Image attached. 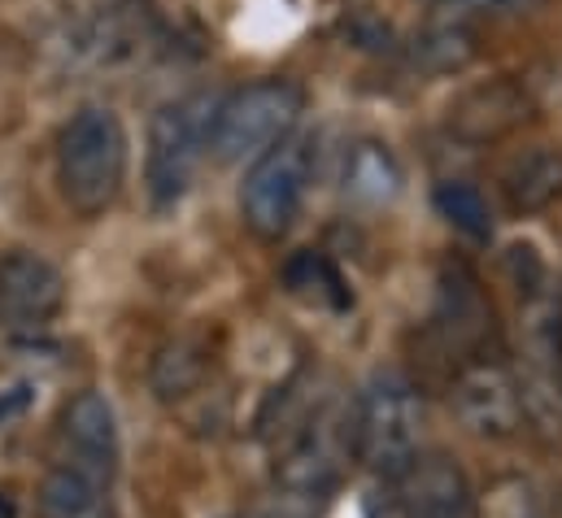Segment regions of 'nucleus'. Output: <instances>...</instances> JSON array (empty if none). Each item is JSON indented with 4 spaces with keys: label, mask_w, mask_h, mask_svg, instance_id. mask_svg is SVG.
Here are the masks:
<instances>
[{
    "label": "nucleus",
    "mask_w": 562,
    "mask_h": 518,
    "mask_svg": "<svg viewBox=\"0 0 562 518\" xmlns=\"http://www.w3.org/2000/svg\"><path fill=\"white\" fill-rule=\"evenodd\" d=\"M26 405H31V384H9V388L0 392V423L18 418Z\"/></svg>",
    "instance_id": "6ab92c4d"
},
{
    "label": "nucleus",
    "mask_w": 562,
    "mask_h": 518,
    "mask_svg": "<svg viewBox=\"0 0 562 518\" xmlns=\"http://www.w3.org/2000/svg\"><path fill=\"white\" fill-rule=\"evenodd\" d=\"M431 205H436V214H440L458 236H467V240H475V245H488V240H493V210H488V201H484V192H480L475 183L445 179V183H436Z\"/></svg>",
    "instance_id": "2eb2a0df"
},
{
    "label": "nucleus",
    "mask_w": 562,
    "mask_h": 518,
    "mask_svg": "<svg viewBox=\"0 0 562 518\" xmlns=\"http://www.w3.org/2000/svg\"><path fill=\"white\" fill-rule=\"evenodd\" d=\"M423 4L445 9V13H519L532 0H423Z\"/></svg>",
    "instance_id": "a211bd4d"
},
{
    "label": "nucleus",
    "mask_w": 562,
    "mask_h": 518,
    "mask_svg": "<svg viewBox=\"0 0 562 518\" xmlns=\"http://www.w3.org/2000/svg\"><path fill=\"white\" fill-rule=\"evenodd\" d=\"M453 414L471 436L484 440H510L524 427L528 401L519 392V380L502 362H471L453 380Z\"/></svg>",
    "instance_id": "6e6552de"
},
{
    "label": "nucleus",
    "mask_w": 562,
    "mask_h": 518,
    "mask_svg": "<svg viewBox=\"0 0 562 518\" xmlns=\"http://www.w3.org/2000/svg\"><path fill=\"white\" fill-rule=\"evenodd\" d=\"M132 139L110 105H83L57 135V192L70 214L101 218L114 210L127 183Z\"/></svg>",
    "instance_id": "f257e3e1"
},
{
    "label": "nucleus",
    "mask_w": 562,
    "mask_h": 518,
    "mask_svg": "<svg viewBox=\"0 0 562 518\" xmlns=\"http://www.w3.org/2000/svg\"><path fill=\"white\" fill-rule=\"evenodd\" d=\"M214 105H218L214 92H192V97H179L153 110L148 139H144V192L157 214L175 210L196 183L210 157Z\"/></svg>",
    "instance_id": "f03ea898"
},
{
    "label": "nucleus",
    "mask_w": 562,
    "mask_h": 518,
    "mask_svg": "<svg viewBox=\"0 0 562 518\" xmlns=\"http://www.w3.org/2000/svg\"><path fill=\"white\" fill-rule=\"evenodd\" d=\"M528 119H532V97L524 92V83L502 75V79H488V83L458 92L449 114H445V127L462 144H493L515 127H524Z\"/></svg>",
    "instance_id": "9d476101"
},
{
    "label": "nucleus",
    "mask_w": 562,
    "mask_h": 518,
    "mask_svg": "<svg viewBox=\"0 0 562 518\" xmlns=\"http://www.w3.org/2000/svg\"><path fill=\"white\" fill-rule=\"evenodd\" d=\"M245 518H310V510H305V502H280V506H267V510H254V515Z\"/></svg>",
    "instance_id": "aec40b11"
},
{
    "label": "nucleus",
    "mask_w": 562,
    "mask_h": 518,
    "mask_svg": "<svg viewBox=\"0 0 562 518\" xmlns=\"http://www.w3.org/2000/svg\"><path fill=\"white\" fill-rule=\"evenodd\" d=\"M283 283L301 301H318V305H336V309L349 305V292H345L340 270L323 258V254H296V258H288Z\"/></svg>",
    "instance_id": "f3484780"
},
{
    "label": "nucleus",
    "mask_w": 562,
    "mask_h": 518,
    "mask_svg": "<svg viewBox=\"0 0 562 518\" xmlns=\"http://www.w3.org/2000/svg\"><path fill=\"white\" fill-rule=\"evenodd\" d=\"M423 405L419 392L406 375L380 371L367 388L358 392L353 414H349V449L362 471L380 475L384 484L411 466L419 449Z\"/></svg>",
    "instance_id": "7ed1b4c3"
},
{
    "label": "nucleus",
    "mask_w": 562,
    "mask_h": 518,
    "mask_svg": "<svg viewBox=\"0 0 562 518\" xmlns=\"http://www.w3.org/2000/svg\"><path fill=\"white\" fill-rule=\"evenodd\" d=\"M397 518H471L467 471L449 453H415L406 471L389 480Z\"/></svg>",
    "instance_id": "1a4fd4ad"
},
{
    "label": "nucleus",
    "mask_w": 562,
    "mask_h": 518,
    "mask_svg": "<svg viewBox=\"0 0 562 518\" xmlns=\"http://www.w3.org/2000/svg\"><path fill=\"white\" fill-rule=\"evenodd\" d=\"M105 493L110 488L101 480L53 462L35 493V510L40 518H105Z\"/></svg>",
    "instance_id": "f8f14e48"
},
{
    "label": "nucleus",
    "mask_w": 562,
    "mask_h": 518,
    "mask_svg": "<svg viewBox=\"0 0 562 518\" xmlns=\"http://www.w3.org/2000/svg\"><path fill=\"white\" fill-rule=\"evenodd\" d=\"M502 196L515 218L546 214L562 201V148L537 144L502 170Z\"/></svg>",
    "instance_id": "9b49d317"
},
{
    "label": "nucleus",
    "mask_w": 562,
    "mask_h": 518,
    "mask_svg": "<svg viewBox=\"0 0 562 518\" xmlns=\"http://www.w3.org/2000/svg\"><path fill=\"white\" fill-rule=\"evenodd\" d=\"M66 309V274L35 249L0 254V331L13 340L44 336Z\"/></svg>",
    "instance_id": "423d86ee"
},
{
    "label": "nucleus",
    "mask_w": 562,
    "mask_h": 518,
    "mask_svg": "<svg viewBox=\"0 0 562 518\" xmlns=\"http://www.w3.org/2000/svg\"><path fill=\"white\" fill-rule=\"evenodd\" d=\"M310 183H314V139L292 131L245 170V183H240L245 227L267 245L283 240L310 196Z\"/></svg>",
    "instance_id": "39448f33"
},
{
    "label": "nucleus",
    "mask_w": 562,
    "mask_h": 518,
    "mask_svg": "<svg viewBox=\"0 0 562 518\" xmlns=\"http://www.w3.org/2000/svg\"><path fill=\"white\" fill-rule=\"evenodd\" d=\"M415 66L431 75H458L475 61V35L453 18V22H431L423 35H415Z\"/></svg>",
    "instance_id": "dca6fc26"
},
{
    "label": "nucleus",
    "mask_w": 562,
    "mask_h": 518,
    "mask_svg": "<svg viewBox=\"0 0 562 518\" xmlns=\"http://www.w3.org/2000/svg\"><path fill=\"white\" fill-rule=\"evenodd\" d=\"M57 462L101 480L105 488L119 475V418L101 392L83 388L61 405L57 418Z\"/></svg>",
    "instance_id": "0eeeda50"
},
{
    "label": "nucleus",
    "mask_w": 562,
    "mask_h": 518,
    "mask_svg": "<svg viewBox=\"0 0 562 518\" xmlns=\"http://www.w3.org/2000/svg\"><path fill=\"white\" fill-rule=\"evenodd\" d=\"M305 110V92L292 79H254L245 88H232L214 105L210 123V157L218 166L258 161L267 148L288 139Z\"/></svg>",
    "instance_id": "20e7f679"
},
{
    "label": "nucleus",
    "mask_w": 562,
    "mask_h": 518,
    "mask_svg": "<svg viewBox=\"0 0 562 518\" xmlns=\"http://www.w3.org/2000/svg\"><path fill=\"white\" fill-rule=\"evenodd\" d=\"M402 188V170L393 161V153L384 144H358L349 153V166H345V192L353 201H367V205H380V201H393Z\"/></svg>",
    "instance_id": "4468645a"
},
{
    "label": "nucleus",
    "mask_w": 562,
    "mask_h": 518,
    "mask_svg": "<svg viewBox=\"0 0 562 518\" xmlns=\"http://www.w3.org/2000/svg\"><path fill=\"white\" fill-rule=\"evenodd\" d=\"M559 392H562V371H559Z\"/></svg>",
    "instance_id": "412c9836"
},
{
    "label": "nucleus",
    "mask_w": 562,
    "mask_h": 518,
    "mask_svg": "<svg viewBox=\"0 0 562 518\" xmlns=\"http://www.w3.org/2000/svg\"><path fill=\"white\" fill-rule=\"evenodd\" d=\"M205 375H210V358H205V349L196 340H170V345H161L157 358H153V367H148V384L157 392V401H166V405L192 396V392L205 384Z\"/></svg>",
    "instance_id": "ddd939ff"
}]
</instances>
